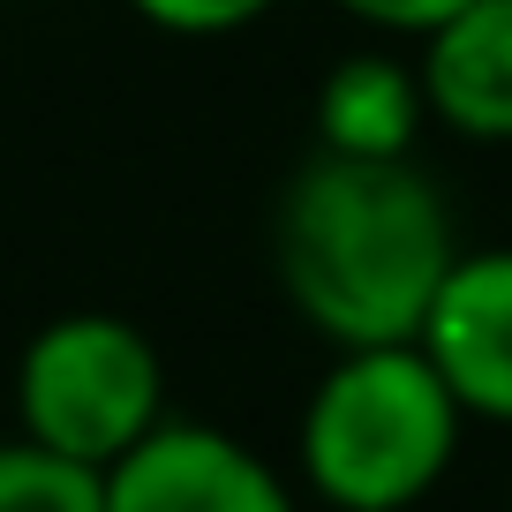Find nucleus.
Segmentation results:
<instances>
[{"label":"nucleus","instance_id":"obj_10","mask_svg":"<svg viewBox=\"0 0 512 512\" xmlns=\"http://www.w3.org/2000/svg\"><path fill=\"white\" fill-rule=\"evenodd\" d=\"M339 16H354L362 31H384V38H422L430 23H445L452 8L467 0H332Z\"/></svg>","mask_w":512,"mask_h":512},{"label":"nucleus","instance_id":"obj_7","mask_svg":"<svg viewBox=\"0 0 512 512\" xmlns=\"http://www.w3.org/2000/svg\"><path fill=\"white\" fill-rule=\"evenodd\" d=\"M430 128V98H422L415 53H339L317 83V144L354 151V159H407L415 136Z\"/></svg>","mask_w":512,"mask_h":512},{"label":"nucleus","instance_id":"obj_4","mask_svg":"<svg viewBox=\"0 0 512 512\" xmlns=\"http://www.w3.org/2000/svg\"><path fill=\"white\" fill-rule=\"evenodd\" d=\"M106 512H302L272 460L211 422L166 415L106 467Z\"/></svg>","mask_w":512,"mask_h":512},{"label":"nucleus","instance_id":"obj_6","mask_svg":"<svg viewBox=\"0 0 512 512\" xmlns=\"http://www.w3.org/2000/svg\"><path fill=\"white\" fill-rule=\"evenodd\" d=\"M430 121L475 144H512V0H467L415 38Z\"/></svg>","mask_w":512,"mask_h":512},{"label":"nucleus","instance_id":"obj_8","mask_svg":"<svg viewBox=\"0 0 512 512\" xmlns=\"http://www.w3.org/2000/svg\"><path fill=\"white\" fill-rule=\"evenodd\" d=\"M0 512H106V475L31 445V437H8L0 445Z\"/></svg>","mask_w":512,"mask_h":512},{"label":"nucleus","instance_id":"obj_5","mask_svg":"<svg viewBox=\"0 0 512 512\" xmlns=\"http://www.w3.org/2000/svg\"><path fill=\"white\" fill-rule=\"evenodd\" d=\"M415 339L467 422L512 430V249H460Z\"/></svg>","mask_w":512,"mask_h":512},{"label":"nucleus","instance_id":"obj_9","mask_svg":"<svg viewBox=\"0 0 512 512\" xmlns=\"http://www.w3.org/2000/svg\"><path fill=\"white\" fill-rule=\"evenodd\" d=\"M128 8L166 38H226V31L264 23L279 0H128Z\"/></svg>","mask_w":512,"mask_h":512},{"label":"nucleus","instance_id":"obj_3","mask_svg":"<svg viewBox=\"0 0 512 512\" xmlns=\"http://www.w3.org/2000/svg\"><path fill=\"white\" fill-rule=\"evenodd\" d=\"M166 422V362L144 324L113 309H68L16 354V437L106 475Z\"/></svg>","mask_w":512,"mask_h":512},{"label":"nucleus","instance_id":"obj_2","mask_svg":"<svg viewBox=\"0 0 512 512\" xmlns=\"http://www.w3.org/2000/svg\"><path fill=\"white\" fill-rule=\"evenodd\" d=\"M467 407L422 354V339L339 347L294 430V460L332 512H407L460 460Z\"/></svg>","mask_w":512,"mask_h":512},{"label":"nucleus","instance_id":"obj_1","mask_svg":"<svg viewBox=\"0 0 512 512\" xmlns=\"http://www.w3.org/2000/svg\"><path fill=\"white\" fill-rule=\"evenodd\" d=\"M460 264V226L430 166L309 151L272 211V272L294 317L332 347L415 339L445 272Z\"/></svg>","mask_w":512,"mask_h":512}]
</instances>
